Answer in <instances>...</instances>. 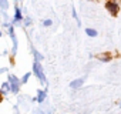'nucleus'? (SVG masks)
<instances>
[{
  "label": "nucleus",
  "mask_w": 121,
  "mask_h": 114,
  "mask_svg": "<svg viewBox=\"0 0 121 114\" xmlns=\"http://www.w3.org/2000/svg\"><path fill=\"white\" fill-rule=\"evenodd\" d=\"M33 70H34V74L40 79V81L41 83H44L46 81V79H44V74H43V70H41V67H40V64H39V61L36 60L34 61V66H33Z\"/></svg>",
  "instance_id": "1"
},
{
  "label": "nucleus",
  "mask_w": 121,
  "mask_h": 114,
  "mask_svg": "<svg viewBox=\"0 0 121 114\" xmlns=\"http://www.w3.org/2000/svg\"><path fill=\"white\" fill-rule=\"evenodd\" d=\"M9 81H10V88H12V91L17 93V91H19V81H17V79H16L14 76H10Z\"/></svg>",
  "instance_id": "2"
},
{
  "label": "nucleus",
  "mask_w": 121,
  "mask_h": 114,
  "mask_svg": "<svg viewBox=\"0 0 121 114\" xmlns=\"http://www.w3.org/2000/svg\"><path fill=\"white\" fill-rule=\"evenodd\" d=\"M105 7H107V9H108L111 13H114V14H115V13H117V10H118L117 4H115V3H112V2H108V3L105 4Z\"/></svg>",
  "instance_id": "3"
},
{
  "label": "nucleus",
  "mask_w": 121,
  "mask_h": 114,
  "mask_svg": "<svg viewBox=\"0 0 121 114\" xmlns=\"http://www.w3.org/2000/svg\"><path fill=\"white\" fill-rule=\"evenodd\" d=\"M0 6H2V9L6 12L9 9V3H7V0H0Z\"/></svg>",
  "instance_id": "4"
},
{
  "label": "nucleus",
  "mask_w": 121,
  "mask_h": 114,
  "mask_svg": "<svg viewBox=\"0 0 121 114\" xmlns=\"http://www.w3.org/2000/svg\"><path fill=\"white\" fill-rule=\"evenodd\" d=\"M80 84H83V79H78V80H77V81H73V83H71V84H70V86H71V87H73V88H77V87H78V86H80Z\"/></svg>",
  "instance_id": "5"
},
{
  "label": "nucleus",
  "mask_w": 121,
  "mask_h": 114,
  "mask_svg": "<svg viewBox=\"0 0 121 114\" xmlns=\"http://www.w3.org/2000/svg\"><path fill=\"white\" fill-rule=\"evenodd\" d=\"M44 98H46V93L44 91H39V97H37V101H44Z\"/></svg>",
  "instance_id": "6"
},
{
  "label": "nucleus",
  "mask_w": 121,
  "mask_h": 114,
  "mask_svg": "<svg viewBox=\"0 0 121 114\" xmlns=\"http://www.w3.org/2000/svg\"><path fill=\"white\" fill-rule=\"evenodd\" d=\"M86 33H87L88 36H93V37L97 34V31H95V30H91V29H87V30H86Z\"/></svg>",
  "instance_id": "7"
},
{
  "label": "nucleus",
  "mask_w": 121,
  "mask_h": 114,
  "mask_svg": "<svg viewBox=\"0 0 121 114\" xmlns=\"http://www.w3.org/2000/svg\"><path fill=\"white\" fill-rule=\"evenodd\" d=\"M20 19H22V14H20V10L17 9V10H16V17H14V22H19Z\"/></svg>",
  "instance_id": "8"
},
{
  "label": "nucleus",
  "mask_w": 121,
  "mask_h": 114,
  "mask_svg": "<svg viewBox=\"0 0 121 114\" xmlns=\"http://www.w3.org/2000/svg\"><path fill=\"white\" fill-rule=\"evenodd\" d=\"M29 77H30V73H27V74H26V76H24V77H23V81H24V83H26V81H27V79H29Z\"/></svg>",
  "instance_id": "9"
},
{
  "label": "nucleus",
  "mask_w": 121,
  "mask_h": 114,
  "mask_svg": "<svg viewBox=\"0 0 121 114\" xmlns=\"http://www.w3.org/2000/svg\"><path fill=\"white\" fill-rule=\"evenodd\" d=\"M44 24H46V26H50V24H51V22H50V20H46V22H44Z\"/></svg>",
  "instance_id": "10"
},
{
  "label": "nucleus",
  "mask_w": 121,
  "mask_h": 114,
  "mask_svg": "<svg viewBox=\"0 0 121 114\" xmlns=\"http://www.w3.org/2000/svg\"><path fill=\"white\" fill-rule=\"evenodd\" d=\"M0 101H2V94H0Z\"/></svg>",
  "instance_id": "11"
}]
</instances>
